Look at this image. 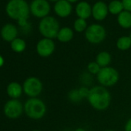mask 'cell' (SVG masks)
<instances>
[{
  "instance_id": "ba28073f",
  "label": "cell",
  "mask_w": 131,
  "mask_h": 131,
  "mask_svg": "<svg viewBox=\"0 0 131 131\" xmlns=\"http://www.w3.org/2000/svg\"><path fill=\"white\" fill-rule=\"evenodd\" d=\"M4 114L6 117L16 119H18L24 112V105L19 100L12 99L7 101L3 108Z\"/></svg>"
},
{
  "instance_id": "cb8c5ba5",
  "label": "cell",
  "mask_w": 131,
  "mask_h": 131,
  "mask_svg": "<svg viewBox=\"0 0 131 131\" xmlns=\"http://www.w3.org/2000/svg\"><path fill=\"white\" fill-rule=\"evenodd\" d=\"M74 29L78 32H83L84 30H86L87 24L85 19H80V18L77 19L74 23Z\"/></svg>"
},
{
  "instance_id": "5b68a950",
  "label": "cell",
  "mask_w": 131,
  "mask_h": 131,
  "mask_svg": "<svg viewBox=\"0 0 131 131\" xmlns=\"http://www.w3.org/2000/svg\"><path fill=\"white\" fill-rule=\"evenodd\" d=\"M39 29L45 38L52 39L57 37L60 29L58 21L54 17L46 16L40 21Z\"/></svg>"
},
{
  "instance_id": "603a6c76",
  "label": "cell",
  "mask_w": 131,
  "mask_h": 131,
  "mask_svg": "<svg viewBox=\"0 0 131 131\" xmlns=\"http://www.w3.org/2000/svg\"><path fill=\"white\" fill-rule=\"evenodd\" d=\"M68 99L70 102L74 103H78L83 100L82 97L80 96L78 89H73L68 93Z\"/></svg>"
},
{
  "instance_id": "44dd1931",
  "label": "cell",
  "mask_w": 131,
  "mask_h": 131,
  "mask_svg": "<svg viewBox=\"0 0 131 131\" xmlns=\"http://www.w3.org/2000/svg\"><path fill=\"white\" fill-rule=\"evenodd\" d=\"M109 11L112 13V14H119L120 13L123 12V5L122 3V2L118 1V0H114V1H112L108 7Z\"/></svg>"
},
{
  "instance_id": "1f68e13d",
  "label": "cell",
  "mask_w": 131,
  "mask_h": 131,
  "mask_svg": "<svg viewBox=\"0 0 131 131\" xmlns=\"http://www.w3.org/2000/svg\"><path fill=\"white\" fill-rule=\"evenodd\" d=\"M32 131H41V130H39V129H33V130H32Z\"/></svg>"
},
{
  "instance_id": "6da1fadb",
  "label": "cell",
  "mask_w": 131,
  "mask_h": 131,
  "mask_svg": "<svg viewBox=\"0 0 131 131\" xmlns=\"http://www.w3.org/2000/svg\"><path fill=\"white\" fill-rule=\"evenodd\" d=\"M87 100L92 108L98 111H103L110 106L112 96L107 88L97 85L90 89Z\"/></svg>"
},
{
  "instance_id": "7a4b0ae2",
  "label": "cell",
  "mask_w": 131,
  "mask_h": 131,
  "mask_svg": "<svg viewBox=\"0 0 131 131\" xmlns=\"http://www.w3.org/2000/svg\"><path fill=\"white\" fill-rule=\"evenodd\" d=\"M6 12L10 18L18 21L19 26H25L27 25L29 9L24 0H11L7 4Z\"/></svg>"
},
{
  "instance_id": "f546056e",
  "label": "cell",
  "mask_w": 131,
  "mask_h": 131,
  "mask_svg": "<svg viewBox=\"0 0 131 131\" xmlns=\"http://www.w3.org/2000/svg\"><path fill=\"white\" fill-rule=\"evenodd\" d=\"M67 1H68L69 3H75L77 1V0H67Z\"/></svg>"
},
{
  "instance_id": "4dcf8cb0",
  "label": "cell",
  "mask_w": 131,
  "mask_h": 131,
  "mask_svg": "<svg viewBox=\"0 0 131 131\" xmlns=\"http://www.w3.org/2000/svg\"><path fill=\"white\" fill-rule=\"evenodd\" d=\"M104 131H115V130H113V129H106V130H104Z\"/></svg>"
},
{
  "instance_id": "9a60e30c",
  "label": "cell",
  "mask_w": 131,
  "mask_h": 131,
  "mask_svg": "<svg viewBox=\"0 0 131 131\" xmlns=\"http://www.w3.org/2000/svg\"><path fill=\"white\" fill-rule=\"evenodd\" d=\"M76 12L79 18L86 19L89 18L92 14V9L90 4L86 2H81L77 4Z\"/></svg>"
},
{
  "instance_id": "9c48e42d",
  "label": "cell",
  "mask_w": 131,
  "mask_h": 131,
  "mask_svg": "<svg viewBox=\"0 0 131 131\" xmlns=\"http://www.w3.org/2000/svg\"><path fill=\"white\" fill-rule=\"evenodd\" d=\"M56 49L55 42L52 39L44 38L39 40L36 45V52L42 58H47L52 55Z\"/></svg>"
},
{
  "instance_id": "52a82bcc",
  "label": "cell",
  "mask_w": 131,
  "mask_h": 131,
  "mask_svg": "<svg viewBox=\"0 0 131 131\" xmlns=\"http://www.w3.org/2000/svg\"><path fill=\"white\" fill-rule=\"evenodd\" d=\"M106 30L103 26L99 24H92L87 27L85 37L92 44H99L106 38Z\"/></svg>"
},
{
  "instance_id": "4fadbf2b",
  "label": "cell",
  "mask_w": 131,
  "mask_h": 131,
  "mask_svg": "<svg viewBox=\"0 0 131 131\" xmlns=\"http://www.w3.org/2000/svg\"><path fill=\"white\" fill-rule=\"evenodd\" d=\"M17 34V29L13 24L5 25L1 30L2 38L6 42H13L15 39H16Z\"/></svg>"
},
{
  "instance_id": "ac0fdd59",
  "label": "cell",
  "mask_w": 131,
  "mask_h": 131,
  "mask_svg": "<svg viewBox=\"0 0 131 131\" xmlns=\"http://www.w3.org/2000/svg\"><path fill=\"white\" fill-rule=\"evenodd\" d=\"M118 23L119 26L124 29L131 27V13L128 11H123L118 16Z\"/></svg>"
},
{
  "instance_id": "d6a6232c",
  "label": "cell",
  "mask_w": 131,
  "mask_h": 131,
  "mask_svg": "<svg viewBox=\"0 0 131 131\" xmlns=\"http://www.w3.org/2000/svg\"><path fill=\"white\" fill-rule=\"evenodd\" d=\"M50 1H59V0H50Z\"/></svg>"
},
{
  "instance_id": "5bb4252c",
  "label": "cell",
  "mask_w": 131,
  "mask_h": 131,
  "mask_svg": "<svg viewBox=\"0 0 131 131\" xmlns=\"http://www.w3.org/2000/svg\"><path fill=\"white\" fill-rule=\"evenodd\" d=\"M6 92L11 99L17 100L22 96L23 93V88L20 83L17 82H12L7 86Z\"/></svg>"
},
{
  "instance_id": "f1b7e54d",
  "label": "cell",
  "mask_w": 131,
  "mask_h": 131,
  "mask_svg": "<svg viewBox=\"0 0 131 131\" xmlns=\"http://www.w3.org/2000/svg\"><path fill=\"white\" fill-rule=\"evenodd\" d=\"M74 131H86V129H84L83 127H78V128L75 129Z\"/></svg>"
},
{
  "instance_id": "2e32d148",
  "label": "cell",
  "mask_w": 131,
  "mask_h": 131,
  "mask_svg": "<svg viewBox=\"0 0 131 131\" xmlns=\"http://www.w3.org/2000/svg\"><path fill=\"white\" fill-rule=\"evenodd\" d=\"M101 68L110 67L112 62V56L110 52L106 51H102L99 52L96 56L95 60Z\"/></svg>"
},
{
  "instance_id": "836d02e7",
  "label": "cell",
  "mask_w": 131,
  "mask_h": 131,
  "mask_svg": "<svg viewBox=\"0 0 131 131\" xmlns=\"http://www.w3.org/2000/svg\"><path fill=\"white\" fill-rule=\"evenodd\" d=\"M129 37H130V39H131V33H130V36H129Z\"/></svg>"
},
{
  "instance_id": "277c9868",
  "label": "cell",
  "mask_w": 131,
  "mask_h": 131,
  "mask_svg": "<svg viewBox=\"0 0 131 131\" xmlns=\"http://www.w3.org/2000/svg\"><path fill=\"white\" fill-rule=\"evenodd\" d=\"M96 77L99 85L106 88L115 86L119 80V72L112 67L101 68Z\"/></svg>"
},
{
  "instance_id": "ffe728a7",
  "label": "cell",
  "mask_w": 131,
  "mask_h": 131,
  "mask_svg": "<svg viewBox=\"0 0 131 131\" xmlns=\"http://www.w3.org/2000/svg\"><path fill=\"white\" fill-rule=\"evenodd\" d=\"M11 48L13 50V52L20 53L25 51L26 48V43L23 39L16 38L13 42H11Z\"/></svg>"
},
{
  "instance_id": "484cf974",
  "label": "cell",
  "mask_w": 131,
  "mask_h": 131,
  "mask_svg": "<svg viewBox=\"0 0 131 131\" xmlns=\"http://www.w3.org/2000/svg\"><path fill=\"white\" fill-rule=\"evenodd\" d=\"M122 3L123 5V9L126 11L131 12V0H123Z\"/></svg>"
},
{
  "instance_id": "4316f807",
  "label": "cell",
  "mask_w": 131,
  "mask_h": 131,
  "mask_svg": "<svg viewBox=\"0 0 131 131\" xmlns=\"http://www.w3.org/2000/svg\"><path fill=\"white\" fill-rule=\"evenodd\" d=\"M124 131H131V117L126 122L124 125Z\"/></svg>"
},
{
  "instance_id": "d6986e66",
  "label": "cell",
  "mask_w": 131,
  "mask_h": 131,
  "mask_svg": "<svg viewBox=\"0 0 131 131\" xmlns=\"http://www.w3.org/2000/svg\"><path fill=\"white\" fill-rule=\"evenodd\" d=\"M116 47L121 51L128 50L131 47V39L129 36H121L116 41Z\"/></svg>"
},
{
  "instance_id": "8fae6325",
  "label": "cell",
  "mask_w": 131,
  "mask_h": 131,
  "mask_svg": "<svg viewBox=\"0 0 131 131\" xmlns=\"http://www.w3.org/2000/svg\"><path fill=\"white\" fill-rule=\"evenodd\" d=\"M54 10L59 16L67 17L72 12V6L67 0H59L55 4Z\"/></svg>"
},
{
  "instance_id": "30bf717a",
  "label": "cell",
  "mask_w": 131,
  "mask_h": 131,
  "mask_svg": "<svg viewBox=\"0 0 131 131\" xmlns=\"http://www.w3.org/2000/svg\"><path fill=\"white\" fill-rule=\"evenodd\" d=\"M32 13L38 18H45L50 11V6L46 0H33L30 6Z\"/></svg>"
},
{
  "instance_id": "d4e9b609",
  "label": "cell",
  "mask_w": 131,
  "mask_h": 131,
  "mask_svg": "<svg viewBox=\"0 0 131 131\" xmlns=\"http://www.w3.org/2000/svg\"><path fill=\"white\" fill-rule=\"evenodd\" d=\"M90 88H89L88 86H81L80 87L78 88L79 93H80V95L83 100L87 99L89 93H90Z\"/></svg>"
},
{
  "instance_id": "3957f363",
  "label": "cell",
  "mask_w": 131,
  "mask_h": 131,
  "mask_svg": "<svg viewBox=\"0 0 131 131\" xmlns=\"http://www.w3.org/2000/svg\"><path fill=\"white\" fill-rule=\"evenodd\" d=\"M46 105L38 97L29 98L24 104V113L32 119H40L46 113Z\"/></svg>"
},
{
  "instance_id": "8992f818",
  "label": "cell",
  "mask_w": 131,
  "mask_h": 131,
  "mask_svg": "<svg viewBox=\"0 0 131 131\" xmlns=\"http://www.w3.org/2000/svg\"><path fill=\"white\" fill-rule=\"evenodd\" d=\"M23 93L29 98L38 97L42 92L43 84L42 81L35 77L27 78L23 85Z\"/></svg>"
},
{
  "instance_id": "e0dca14e",
  "label": "cell",
  "mask_w": 131,
  "mask_h": 131,
  "mask_svg": "<svg viewBox=\"0 0 131 131\" xmlns=\"http://www.w3.org/2000/svg\"><path fill=\"white\" fill-rule=\"evenodd\" d=\"M73 31L70 28L63 27L59 29L56 38L61 42H68L73 39Z\"/></svg>"
},
{
  "instance_id": "7402d4cb",
  "label": "cell",
  "mask_w": 131,
  "mask_h": 131,
  "mask_svg": "<svg viewBox=\"0 0 131 131\" xmlns=\"http://www.w3.org/2000/svg\"><path fill=\"white\" fill-rule=\"evenodd\" d=\"M86 70H87V72L90 75H92V76H96L99 73V72L100 71L101 67L98 65V63L96 61H92V62H90L87 64Z\"/></svg>"
},
{
  "instance_id": "83f0119b",
  "label": "cell",
  "mask_w": 131,
  "mask_h": 131,
  "mask_svg": "<svg viewBox=\"0 0 131 131\" xmlns=\"http://www.w3.org/2000/svg\"><path fill=\"white\" fill-rule=\"evenodd\" d=\"M4 62H5V59L4 58L0 55V67H2L4 65Z\"/></svg>"
},
{
  "instance_id": "7c38bea8",
  "label": "cell",
  "mask_w": 131,
  "mask_h": 131,
  "mask_svg": "<svg viewBox=\"0 0 131 131\" xmlns=\"http://www.w3.org/2000/svg\"><path fill=\"white\" fill-rule=\"evenodd\" d=\"M108 10L106 5L103 2H97L92 9V14L95 19L100 21L106 17Z\"/></svg>"
}]
</instances>
